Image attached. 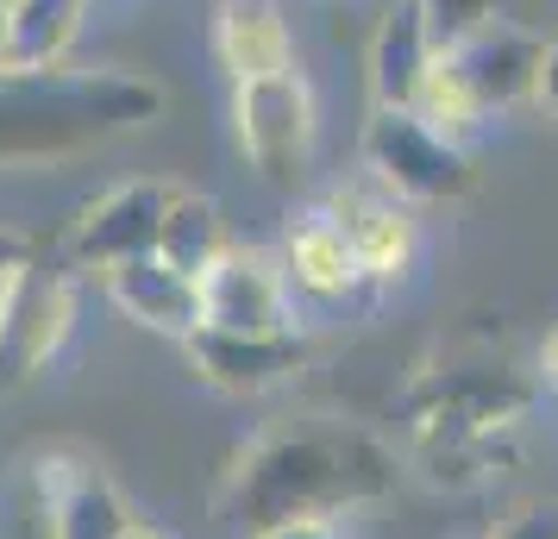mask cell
<instances>
[{
    "label": "cell",
    "mask_w": 558,
    "mask_h": 539,
    "mask_svg": "<svg viewBox=\"0 0 558 539\" xmlns=\"http://www.w3.org/2000/svg\"><path fill=\"white\" fill-rule=\"evenodd\" d=\"M163 120V82L120 63L0 70V176L63 170Z\"/></svg>",
    "instance_id": "cell-1"
},
{
    "label": "cell",
    "mask_w": 558,
    "mask_h": 539,
    "mask_svg": "<svg viewBox=\"0 0 558 539\" xmlns=\"http://www.w3.org/2000/svg\"><path fill=\"white\" fill-rule=\"evenodd\" d=\"M383 483L389 458L364 433H277L232 470L227 514L245 534L295 514H357L371 495H383Z\"/></svg>",
    "instance_id": "cell-2"
},
{
    "label": "cell",
    "mask_w": 558,
    "mask_h": 539,
    "mask_svg": "<svg viewBox=\"0 0 558 539\" xmlns=\"http://www.w3.org/2000/svg\"><path fill=\"white\" fill-rule=\"evenodd\" d=\"M232 145L264 188L295 195L320 151V95L307 70L232 82Z\"/></svg>",
    "instance_id": "cell-3"
},
{
    "label": "cell",
    "mask_w": 558,
    "mask_h": 539,
    "mask_svg": "<svg viewBox=\"0 0 558 539\" xmlns=\"http://www.w3.org/2000/svg\"><path fill=\"white\" fill-rule=\"evenodd\" d=\"M357 170H371L414 207H452L477 188V157L439 138L414 107H371L357 132Z\"/></svg>",
    "instance_id": "cell-4"
},
{
    "label": "cell",
    "mask_w": 558,
    "mask_h": 539,
    "mask_svg": "<svg viewBox=\"0 0 558 539\" xmlns=\"http://www.w3.org/2000/svg\"><path fill=\"white\" fill-rule=\"evenodd\" d=\"M82 277L63 257H32L0 283V395L38 383L76 333Z\"/></svg>",
    "instance_id": "cell-5"
},
{
    "label": "cell",
    "mask_w": 558,
    "mask_h": 539,
    "mask_svg": "<svg viewBox=\"0 0 558 539\" xmlns=\"http://www.w3.org/2000/svg\"><path fill=\"white\" fill-rule=\"evenodd\" d=\"M320 207H327L332 220L345 226L357 264H364V283H371V295H383V289H402L408 277L421 270V245H427V232H421V207L402 201L396 188H383L371 170L332 182L327 195H320Z\"/></svg>",
    "instance_id": "cell-6"
},
{
    "label": "cell",
    "mask_w": 558,
    "mask_h": 539,
    "mask_svg": "<svg viewBox=\"0 0 558 539\" xmlns=\"http://www.w3.org/2000/svg\"><path fill=\"white\" fill-rule=\"evenodd\" d=\"M177 188L182 182H170V176H126V182H113V188H101V195L70 220L57 257H63L76 277H107L113 264L157 252V232H163V213L177 201Z\"/></svg>",
    "instance_id": "cell-7"
},
{
    "label": "cell",
    "mask_w": 558,
    "mask_h": 539,
    "mask_svg": "<svg viewBox=\"0 0 558 539\" xmlns=\"http://www.w3.org/2000/svg\"><path fill=\"white\" fill-rule=\"evenodd\" d=\"M32 509L45 539H126L138 520L107 464L76 445H51L32 458Z\"/></svg>",
    "instance_id": "cell-8"
},
{
    "label": "cell",
    "mask_w": 558,
    "mask_h": 539,
    "mask_svg": "<svg viewBox=\"0 0 558 539\" xmlns=\"http://www.w3.org/2000/svg\"><path fill=\"white\" fill-rule=\"evenodd\" d=\"M202 327L214 333H289L302 327V308L289 295L277 245H232L202 277Z\"/></svg>",
    "instance_id": "cell-9"
},
{
    "label": "cell",
    "mask_w": 558,
    "mask_h": 539,
    "mask_svg": "<svg viewBox=\"0 0 558 539\" xmlns=\"http://www.w3.org/2000/svg\"><path fill=\"white\" fill-rule=\"evenodd\" d=\"M277 264H282V277H289V295H295L302 320L307 314H327V308H345V302H357V295H371L352 238H345V226H339L320 201L302 207V213L282 226Z\"/></svg>",
    "instance_id": "cell-10"
},
{
    "label": "cell",
    "mask_w": 558,
    "mask_h": 539,
    "mask_svg": "<svg viewBox=\"0 0 558 539\" xmlns=\"http://www.w3.org/2000/svg\"><path fill=\"white\" fill-rule=\"evenodd\" d=\"M452 57L464 63V76L477 82V95L489 101V113H521V107H539V70H546V32L521 26L496 13L489 26H477L471 38H458Z\"/></svg>",
    "instance_id": "cell-11"
},
{
    "label": "cell",
    "mask_w": 558,
    "mask_h": 539,
    "mask_svg": "<svg viewBox=\"0 0 558 539\" xmlns=\"http://www.w3.org/2000/svg\"><path fill=\"white\" fill-rule=\"evenodd\" d=\"M107 302L126 314L138 333H157V339H189L202 333V277L177 270L163 252H145V257H126L101 277Z\"/></svg>",
    "instance_id": "cell-12"
},
{
    "label": "cell",
    "mask_w": 558,
    "mask_h": 539,
    "mask_svg": "<svg viewBox=\"0 0 558 539\" xmlns=\"http://www.w3.org/2000/svg\"><path fill=\"white\" fill-rule=\"evenodd\" d=\"M189 364L220 395H264V389L307 370V339L302 327H289V333H214V327H202L189 339Z\"/></svg>",
    "instance_id": "cell-13"
},
{
    "label": "cell",
    "mask_w": 558,
    "mask_h": 539,
    "mask_svg": "<svg viewBox=\"0 0 558 539\" xmlns=\"http://www.w3.org/2000/svg\"><path fill=\"white\" fill-rule=\"evenodd\" d=\"M433 57H439V38H433L421 0H383L377 26H371V45H364L371 107H414Z\"/></svg>",
    "instance_id": "cell-14"
},
{
    "label": "cell",
    "mask_w": 558,
    "mask_h": 539,
    "mask_svg": "<svg viewBox=\"0 0 558 539\" xmlns=\"http://www.w3.org/2000/svg\"><path fill=\"white\" fill-rule=\"evenodd\" d=\"M214 57H220L227 82L302 70V45H295L289 7L282 0H220L214 7Z\"/></svg>",
    "instance_id": "cell-15"
},
{
    "label": "cell",
    "mask_w": 558,
    "mask_h": 539,
    "mask_svg": "<svg viewBox=\"0 0 558 539\" xmlns=\"http://www.w3.org/2000/svg\"><path fill=\"white\" fill-rule=\"evenodd\" d=\"M95 0H7L0 7V70H57L88 32Z\"/></svg>",
    "instance_id": "cell-16"
},
{
    "label": "cell",
    "mask_w": 558,
    "mask_h": 539,
    "mask_svg": "<svg viewBox=\"0 0 558 539\" xmlns=\"http://www.w3.org/2000/svg\"><path fill=\"white\" fill-rule=\"evenodd\" d=\"M232 245H239V238H232V226H227V207L214 201V195L177 188V201L163 213V232H157V252L170 257L177 270H189V277H207Z\"/></svg>",
    "instance_id": "cell-17"
},
{
    "label": "cell",
    "mask_w": 558,
    "mask_h": 539,
    "mask_svg": "<svg viewBox=\"0 0 558 539\" xmlns=\"http://www.w3.org/2000/svg\"><path fill=\"white\" fill-rule=\"evenodd\" d=\"M414 113L427 120L439 138H452V145H477L483 132L496 126V113H489V101L477 95V82L464 76V63H458L452 51H439L433 57V70L427 82H421V95H414Z\"/></svg>",
    "instance_id": "cell-18"
},
{
    "label": "cell",
    "mask_w": 558,
    "mask_h": 539,
    "mask_svg": "<svg viewBox=\"0 0 558 539\" xmlns=\"http://www.w3.org/2000/svg\"><path fill=\"white\" fill-rule=\"evenodd\" d=\"M421 13H427L439 51H452L458 38H471L477 26H489L502 13V0H421Z\"/></svg>",
    "instance_id": "cell-19"
},
{
    "label": "cell",
    "mask_w": 558,
    "mask_h": 539,
    "mask_svg": "<svg viewBox=\"0 0 558 539\" xmlns=\"http://www.w3.org/2000/svg\"><path fill=\"white\" fill-rule=\"evenodd\" d=\"M245 539H352V514H295V520H270Z\"/></svg>",
    "instance_id": "cell-20"
},
{
    "label": "cell",
    "mask_w": 558,
    "mask_h": 539,
    "mask_svg": "<svg viewBox=\"0 0 558 539\" xmlns=\"http://www.w3.org/2000/svg\"><path fill=\"white\" fill-rule=\"evenodd\" d=\"M483 539H558V509H527V514L502 520L496 534H483Z\"/></svg>",
    "instance_id": "cell-21"
},
{
    "label": "cell",
    "mask_w": 558,
    "mask_h": 539,
    "mask_svg": "<svg viewBox=\"0 0 558 539\" xmlns=\"http://www.w3.org/2000/svg\"><path fill=\"white\" fill-rule=\"evenodd\" d=\"M32 238L20 226H0V283H7V277H13V270H20V264H32Z\"/></svg>",
    "instance_id": "cell-22"
},
{
    "label": "cell",
    "mask_w": 558,
    "mask_h": 539,
    "mask_svg": "<svg viewBox=\"0 0 558 539\" xmlns=\"http://www.w3.org/2000/svg\"><path fill=\"white\" fill-rule=\"evenodd\" d=\"M539 113L558 120V32H546V70H539Z\"/></svg>",
    "instance_id": "cell-23"
},
{
    "label": "cell",
    "mask_w": 558,
    "mask_h": 539,
    "mask_svg": "<svg viewBox=\"0 0 558 539\" xmlns=\"http://www.w3.org/2000/svg\"><path fill=\"white\" fill-rule=\"evenodd\" d=\"M539 377H546V389H553V402H558V327L539 345Z\"/></svg>",
    "instance_id": "cell-24"
},
{
    "label": "cell",
    "mask_w": 558,
    "mask_h": 539,
    "mask_svg": "<svg viewBox=\"0 0 558 539\" xmlns=\"http://www.w3.org/2000/svg\"><path fill=\"white\" fill-rule=\"evenodd\" d=\"M126 539H170V534H163L157 520H132V534H126Z\"/></svg>",
    "instance_id": "cell-25"
},
{
    "label": "cell",
    "mask_w": 558,
    "mask_h": 539,
    "mask_svg": "<svg viewBox=\"0 0 558 539\" xmlns=\"http://www.w3.org/2000/svg\"><path fill=\"white\" fill-rule=\"evenodd\" d=\"M0 7H7V0H0Z\"/></svg>",
    "instance_id": "cell-26"
}]
</instances>
